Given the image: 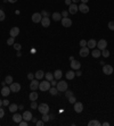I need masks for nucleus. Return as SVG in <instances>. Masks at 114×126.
I'll return each mask as SVG.
<instances>
[{"label": "nucleus", "mask_w": 114, "mask_h": 126, "mask_svg": "<svg viewBox=\"0 0 114 126\" xmlns=\"http://www.w3.org/2000/svg\"><path fill=\"white\" fill-rule=\"evenodd\" d=\"M51 88V84L49 81H42V82H40L39 84V90L40 91H42V92H46V91H49V89Z\"/></svg>", "instance_id": "f257e3e1"}, {"label": "nucleus", "mask_w": 114, "mask_h": 126, "mask_svg": "<svg viewBox=\"0 0 114 126\" xmlns=\"http://www.w3.org/2000/svg\"><path fill=\"white\" fill-rule=\"evenodd\" d=\"M56 88H57L58 92H65V91L67 90L69 85H67V82H66V81H59V82L57 83V85H56Z\"/></svg>", "instance_id": "f03ea898"}, {"label": "nucleus", "mask_w": 114, "mask_h": 126, "mask_svg": "<svg viewBox=\"0 0 114 126\" xmlns=\"http://www.w3.org/2000/svg\"><path fill=\"white\" fill-rule=\"evenodd\" d=\"M38 110H39V112H41V114H48V112H49V106H48L47 103H40V105L38 106Z\"/></svg>", "instance_id": "7ed1b4c3"}, {"label": "nucleus", "mask_w": 114, "mask_h": 126, "mask_svg": "<svg viewBox=\"0 0 114 126\" xmlns=\"http://www.w3.org/2000/svg\"><path fill=\"white\" fill-rule=\"evenodd\" d=\"M113 67L111 66V65H103V73L105 74V75H111V74H113Z\"/></svg>", "instance_id": "20e7f679"}, {"label": "nucleus", "mask_w": 114, "mask_h": 126, "mask_svg": "<svg viewBox=\"0 0 114 126\" xmlns=\"http://www.w3.org/2000/svg\"><path fill=\"white\" fill-rule=\"evenodd\" d=\"M9 88H10V91L14 93H17L21 91V84L19 83H11L9 84Z\"/></svg>", "instance_id": "39448f33"}, {"label": "nucleus", "mask_w": 114, "mask_h": 126, "mask_svg": "<svg viewBox=\"0 0 114 126\" xmlns=\"http://www.w3.org/2000/svg\"><path fill=\"white\" fill-rule=\"evenodd\" d=\"M106 47H107V41L104 39H102V40H99L97 42V49H99L100 51L106 49Z\"/></svg>", "instance_id": "423d86ee"}, {"label": "nucleus", "mask_w": 114, "mask_h": 126, "mask_svg": "<svg viewBox=\"0 0 114 126\" xmlns=\"http://www.w3.org/2000/svg\"><path fill=\"white\" fill-rule=\"evenodd\" d=\"M78 10H79V7H78L77 4H73V2H72L70 6H69V13L72 14V15H75Z\"/></svg>", "instance_id": "0eeeda50"}, {"label": "nucleus", "mask_w": 114, "mask_h": 126, "mask_svg": "<svg viewBox=\"0 0 114 126\" xmlns=\"http://www.w3.org/2000/svg\"><path fill=\"white\" fill-rule=\"evenodd\" d=\"M41 19H42L41 13H34V14L32 15V22H33V23H40Z\"/></svg>", "instance_id": "6e6552de"}, {"label": "nucleus", "mask_w": 114, "mask_h": 126, "mask_svg": "<svg viewBox=\"0 0 114 126\" xmlns=\"http://www.w3.org/2000/svg\"><path fill=\"white\" fill-rule=\"evenodd\" d=\"M39 81L38 80H32L31 82H30V89L32 90V91H37L38 89H39Z\"/></svg>", "instance_id": "1a4fd4ad"}, {"label": "nucleus", "mask_w": 114, "mask_h": 126, "mask_svg": "<svg viewBox=\"0 0 114 126\" xmlns=\"http://www.w3.org/2000/svg\"><path fill=\"white\" fill-rule=\"evenodd\" d=\"M61 22H62V25L64 27H71L72 26V21L70 18H67V17H63Z\"/></svg>", "instance_id": "9d476101"}, {"label": "nucleus", "mask_w": 114, "mask_h": 126, "mask_svg": "<svg viewBox=\"0 0 114 126\" xmlns=\"http://www.w3.org/2000/svg\"><path fill=\"white\" fill-rule=\"evenodd\" d=\"M9 34H10V36H13V38H16L18 34H19V28H18L17 26H14V27H11V28H10V32H9Z\"/></svg>", "instance_id": "9b49d317"}, {"label": "nucleus", "mask_w": 114, "mask_h": 126, "mask_svg": "<svg viewBox=\"0 0 114 126\" xmlns=\"http://www.w3.org/2000/svg\"><path fill=\"white\" fill-rule=\"evenodd\" d=\"M79 55L81 56V57H87L88 55H89V48L88 47H83V48H81L80 49V52H79Z\"/></svg>", "instance_id": "f8f14e48"}, {"label": "nucleus", "mask_w": 114, "mask_h": 126, "mask_svg": "<svg viewBox=\"0 0 114 126\" xmlns=\"http://www.w3.org/2000/svg\"><path fill=\"white\" fill-rule=\"evenodd\" d=\"M74 110H75V112H82V110H83V105L81 103V102H75L74 103Z\"/></svg>", "instance_id": "ddd939ff"}, {"label": "nucleus", "mask_w": 114, "mask_h": 126, "mask_svg": "<svg viewBox=\"0 0 114 126\" xmlns=\"http://www.w3.org/2000/svg\"><path fill=\"white\" fill-rule=\"evenodd\" d=\"M22 116H23V119H24V120H26V122H31V119H32V117H33V116H32V114H31L29 110L24 111Z\"/></svg>", "instance_id": "4468645a"}, {"label": "nucleus", "mask_w": 114, "mask_h": 126, "mask_svg": "<svg viewBox=\"0 0 114 126\" xmlns=\"http://www.w3.org/2000/svg\"><path fill=\"white\" fill-rule=\"evenodd\" d=\"M79 10L81 13H83V14H87L88 11H89V7L87 6V4H80L79 6Z\"/></svg>", "instance_id": "2eb2a0df"}, {"label": "nucleus", "mask_w": 114, "mask_h": 126, "mask_svg": "<svg viewBox=\"0 0 114 126\" xmlns=\"http://www.w3.org/2000/svg\"><path fill=\"white\" fill-rule=\"evenodd\" d=\"M41 25L44 26V27H49L50 25V18L49 17H42V19H41Z\"/></svg>", "instance_id": "dca6fc26"}, {"label": "nucleus", "mask_w": 114, "mask_h": 126, "mask_svg": "<svg viewBox=\"0 0 114 126\" xmlns=\"http://www.w3.org/2000/svg\"><path fill=\"white\" fill-rule=\"evenodd\" d=\"M81 67V63L78 60H72L71 61V68L72 69H80Z\"/></svg>", "instance_id": "f3484780"}, {"label": "nucleus", "mask_w": 114, "mask_h": 126, "mask_svg": "<svg viewBox=\"0 0 114 126\" xmlns=\"http://www.w3.org/2000/svg\"><path fill=\"white\" fill-rule=\"evenodd\" d=\"M11 92L10 91V88L9 86H2V90H1V94H2V97H8L9 93Z\"/></svg>", "instance_id": "a211bd4d"}, {"label": "nucleus", "mask_w": 114, "mask_h": 126, "mask_svg": "<svg viewBox=\"0 0 114 126\" xmlns=\"http://www.w3.org/2000/svg\"><path fill=\"white\" fill-rule=\"evenodd\" d=\"M87 47L89 48V49H95L97 47V42L94 40V39H91V40H89V41H87Z\"/></svg>", "instance_id": "6ab92c4d"}, {"label": "nucleus", "mask_w": 114, "mask_h": 126, "mask_svg": "<svg viewBox=\"0 0 114 126\" xmlns=\"http://www.w3.org/2000/svg\"><path fill=\"white\" fill-rule=\"evenodd\" d=\"M23 119V116L21 114H17V112H14V116H13V120L15 123H19L21 120Z\"/></svg>", "instance_id": "aec40b11"}, {"label": "nucleus", "mask_w": 114, "mask_h": 126, "mask_svg": "<svg viewBox=\"0 0 114 126\" xmlns=\"http://www.w3.org/2000/svg\"><path fill=\"white\" fill-rule=\"evenodd\" d=\"M91 56L94 58H99L102 56V51L99 49H92V52H91Z\"/></svg>", "instance_id": "412c9836"}, {"label": "nucleus", "mask_w": 114, "mask_h": 126, "mask_svg": "<svg viewBox=\"0 0 114 126\" xmlns=\"http://www.w3.org/2000/svg\"><path fill=\"white\" fill-rule=\"evenodd\" d=\"M62 76H63V72H62L61 69H57V70L54 72V78L55 80H61Z\"/></svg>", "instance_id": "4be33fe9"}, {"label": "nucleus", "mask_w": 114, "mask_h": 126, "mask_svg": "<svg viewBox=\"0 0 114 126\" xmlns=\"http://www.w3.org/2000/svg\"><path fill=\"white\" fill-rule=\"evenodd\" d=\"M51 17H53V19L55 21V22H58V21H62V18H63V16H62L61 13H53V15H51Z\"/></svg>", "instance_id": "5701e85b"}, {"label": "nucleus", "mask_w": 114, "mask_h": 126, "mask_svg": "<svg viewBox=\"0 0 114 126\" xmlns=\"http://www.w3.org/2000/svg\"><path fill=\"white\" fill-rule=\"evenodd\" d=\"M38 97H39L38 93L35 92V91H32V92L30 93V95H29V99L31 101H37L38 100Z\"/></svg>", "instance_id": "b1692460"}, {"label": "nucleus", "mask_w": 114, "mask_h": 126, "mask_svg": "<svg viewBox=\"0 0 114 126\" xmlns=\"http://www.w3.org/2000/svg\"><path fill=\"white\" fill-rule=\"evenodd\" d=\"M8 107H9L8 109H9L10 112H16V110L18 109V106L16 105V103H11V105H9Z\"/></svg>", "instance_id": "393cba45"}, {"label": "nucleus", "mask_w": 114, "mask_h": 126, "mask_svg": "<svg viewBox=\"0 0 114 126\" xmlns=\"http://www.w3.org/2000/svg\"><path fill=\"white\" fill-rule=\"evenodd\" d=\"M44 76V73L42 72V70H38V72L34 74V77L37 78V80H41Z\"/></svg>", "instance_id": "a878e982"}, {"label": "nucleus", "mask_w": 114, "mask_h": 126, "mask_svg": "<svg viewBox=\"0 0 114 126\" xmlns=\"http://www.w3.org/2000/svg\"><path fill=\"white\" fill-rule=\"evenodd\" d=\"M74 76H75V73L73 70H70V72L66 73V80H73Z\"/></svg>", "instance_id": "bb28decb"}, {"label": "nucleus", "mask_w": 114, "mask_h": 126, "mask_svg": "<svg viewBox=\"0 0 114 126\" xmlns=\"http://www.w3.org/2000/svg\"><path fill=\"white\" fill-rule=\"evenodd\" d=\"M48 92L50 93L51 95H56V94L58 93V90H57V88H56V86H51V88L49 89V91H48Z\"/></svg>", "instance_id": "cd10ccee"}, {"label": "nucleus", "mask_w": 114, "mask_h": 126, "mask_svg": "<svg viewBox=\"0 0 114 126\" xmlns=\"http://www.w3.org/2000/svg\"><path fill=\"white\" fill-rule=\"evenodd\" d=\"M88 125L89 126H100L102 125V123L98 122V120H90V122L88 123Z\"/></svg>", "instance_id": "c85d7f7f"}, {"label": "nucleus", "mask_w": 114, "mask_h": 126, "mask_svg": "<svg viewBox=\"0 0 114 126\" xmlns=\"http://www.w3.org/2000/svg\"><path fill=\"white\" fill-rule=\"evenodd\" d=\"M44 77H46V80H47V81H49V82H50L51 80H54V74H53V73H49V72H48V73H46V74H44Z\"/></svg>", "instance_id": "c756f323"}, {"label": "nucleus", "mask_w": 114, "mask_h": 126, "mask_svg": "<svg viewBox=\"0 0 114 126\" xmlns=\"http://www.w3.org/2000/svg\"><path fill=\"white\" fill-rule=\"evenodd\" d=\"M102 56L104 57V58H108L110 57V51L104 49V50H102Z\"/></svg>", "instance_id": "7c9ffc66"}, {"label": "nucleus", "mask_w": 114, "mask_h": 126, "mask_svg": "<svg viewBox=\"0 0 114 126\" xmlns=\"http://www.w3.org/2000/svg\"><path fill=\"white\" fill-rule=\"evenodd\" d=\"M5 82H6L7 84H11V83H13V76H10V75L6 76V78H5Z\"/></svg>", "instance_id": "2f4dec72"}, {"label": "nucleus", "mask_w": 114, "mask_h": 126, "mask_svg": "<svg viewBox=\"0 0 114 126\" xmlns=\"http://www.w3.org/2000/svg\"><path fill=\"white\" fill-rule=\"evenodd\" d=\"M42 120H44V123H47V122H49L50 120V117L48 116V114H42Z\"/></svg>", "instance_id": "473e14b6"}, {"label": "nucleus", "mask_w": 114, "mask_h": 126, "mask_svg": "<svg viewBox=\"0 0 114 126\" xmlns=\"http://www.w3.org/2000/svg\"><path fill=\"white\" fill-rule=\"evenodd\" d=\"M15 43V38H13V36H10L8 40H7V44L8 46H13Z\"/></svg>", "instance_id": "72a5a7b5"}, {"label": "nucleus", "mask_w": 114, "mask_h": 126, "mask_svg": "<svg viewBox=\"0 0 114 126\" xmlns=\"http://www.w3.org/2000/svg\"><path fill=\"white\" fill-rule=\"evenodd\" d=\"M5 18H6V15H5V11L0 9V22L5 21Z\"/></svg>", "instance_id": "f704fd0d"}, {"label": "nucleus", "mask_w": 114, "mask_h": 126, "mask_svg": "<svg viewBox=\"0 0 114 126\" xmlns=\"http://www.w3.org/2000/svg\"><path fill=\"white\" fill-rule=\"evenodd\" d=\"M72 95H73V91H70V90H66V91H65V97H66L67 99H69L70 97H72Z\"/></svg>", "instance_id": "c9c22d12"}, {"label": "nucleus", "mask_w": 114, "mask_h": 126, "mask_svg": "<svg viewBox=\"0 0 114 126\" xmlns=\"http://www.w3.org/2000/svg\"><path fill=\"white\" fill-rule=\"evenodd\" d=\"M31 109H38V103H37V101H32V102H31Z\"/></svg>", "instance_id": "e433bc0d"}, {"label": "nucleus", "mask_w": 114, "mask_h": 126, "mask_svg": "<svg viewBox=\"0 0 114 126\" xmlns=\"http://www.w3.org/2000/svg\"><path fill=\"white\" fill-rule=\"evenodd\" d=\"M13 46H14V48H15V49H16L17 51H19L21 49H22V46H21L19 43H14Z\"/></svg>", "instance_id": "4c0bfd02"}, {"label": "nucleus", "mask_w": 114, "mask_h": 126, "mask_svg": "<svg viewBox=\"0 0 114 126\" xmlns=\"http://www.w3.org/2000/svg\"><path fill=\"white\" fill-rule=\"evenodd\" d=\"M77 99H75V97H74V95H72V97H70V98H69V101H70V103H73V105H74V103H75V102H77Z\"/></svg>", "instance_id": "58836bf2"}, {"label": "nucleus", "mask_w": 114, "mask_h": 126, "mask_svg": "<svg viewBox=\"0 0 114 126\" xmlns=\"http://www.w3.org/2000/svg\"><path fill=\"white\" fill-rule=\"evenodd\" d=\"M80 47H81V48L87 47V41H86V40H81V41H80Z\"/></svg>", "instance_id": "ea45409f"}, {"label": "nucleus", "mask_w": 114, "mask_h": 126, "mask_svg": "<svg viewBox=\"0 0 114 126\" xmlns=\"http://www.w3.org/2000/svg\"><path fill=\"white\" fill-rule=\"evenodd\" d=\"M107 26H108V28H110L111 31H114V22H110Z\"/></svg>", "instance_id": "a19ab883"}, {"label": "nucleus", "mask_w": 114, "mask_h": 126, "mask_svg": "<svg viewBox=\"0 0 114 126\" xmlns=\"http://www.w3.org/2000/svg\"><path fill=\"white\" fill-rule=\"evenodd\" d=\"M35 125H37V126H44V122L42 120V119H41V120H37Z\"/></svg>", "instance_id": "79ce46f5"}, {"label": "nucleus", "mask_w": 114, "mask_h": 126, "mask_svg": "<svg viewBox=\"0 0 114 126\" xmlns=\"http://www.w3.org/2000/svg\"><path fill=\"white\" fill-rule=\"evenodd\" d=\"M27 123H29V122H26V120H24V119H22V120H21V122H19L18 124H19L21 126H27Z\"/></svg>", "instance_id": "37998d69"}, {"label": "nucleus", "mask_w": 114, "mask_h": 126, "mask_svg": "<svg viewBox=\"0 0 114 126\" xmlns=\"http://www.w3.org/2000/svg\"><path fill=\"white\" fill-rule=\"evenodd\" d=\"M41 15H42V17H49V13L47 10H42L41 11Z\"/></svg>", "instance_id": "c03bdc74"}, {"label": "nucleus", "mask_w": 114, "mask_h": 126, "mask_svg": "<svg viewBox=\"0 0 114 126\" xmlns=\"http://www.w3.org/2000/svg\"><path fill=\"white\" fill-rule=\"evenodd\" d=\"M27 78H29L30 81L34 80V74H32V73H29V74H27Z\"/></svg>", "instance_id": "a18cd8bd"}, {"label": "nucleus", "mask_w": 114, "mask_h": 126, "mask_svg": "<svg viewBox=\"0 0 114 126\" xmlns=\"http://www.w3.org/2000/svg\"><path fill=\"white\" fill-rule=\"evenodd\" d=\"M4 116H5V110L0 107V118H2Z\"/></svg>", "instance_id": "49530a36"}, {"label": "nucleus", "mask_w": 114, "mask_h": 126, "mask_svg": "<svg viewBox=\"0 0 114 126\" xmlns=\"http://www.w3.org/2000/svg\"><path fill=\"white\" fill-rule=\"evenodd\" d=\"M69 14H70V13H69L67 10H64V11L62 13V16H63V17H67V15H69Z\"/></svg>", "instance_id": "de8ad7c7"}, {"label": "nucleus", "mask_w": 114, "mask_h": 126, "mask_svg": "<svg viewBox=\"0 0 114 126\" xmlns=\"http://www.w3.org/2000/svg\"><path fill=\"white\" fill-rule=\"evenodd\" d=\"M10 103H9L8 100H2V106H9Z\"/></svg>", "instance_id": "09e8293b"}, {"label": "nucleus", "mask_w": 114, "mask_h": 126, "mask_svg": "<svg viewBox=\"0 0 114 126\" xmlns=\"http://www.w3.org/2000/svg\"><path fill=\"white\" fill-rule=\"evenodd\" d=\"M50 84H51V86H56V85H57V82H56L55 80H51V81H50Z\"/></svg>", "instance_id": "8fccbe9b"}, {"label": "nucleus", "mask_w": 114, "mask_h": 126, "mask_svg": "<svg viewBox=\"0 0 114 126\" xmlns=\"http://www.w3.org/2000/svg\"><path fill=\"white\" fill-rule=\"evenodd\" d=\"M75 75H77V76H81V75H82V72H81V70H79V69H77V72H75Z\"/></svg>", "instance_id": "3c124183"}, {"label": "nucleus", "mask_w": 114, "mask_h": 126, "mask_svg": "<svg viewBox=\"0 0 114 126\" xmlns=\"http://www.w3.org/2000/svg\"><path fill=\"white\" fill-rule=\"evenodd\" d=\"M71 4H72V0H65V5L66 6H70Z\"/></svg>", "instance_id": "603ef678"}, {"label": "nucleus", "mask_w": 114, "mask_h": 126, "mask_svg": "<svg viewBox=\"0 0 114 126\" xmlns=\"http://www.w3.org/2000/svg\"><path fill=\"white\" fill-rule=\"evenodd\" d=\"M7 1H8V2H10V4H15L17 0H7Z\"/></svg>", "instance_id": "864d4df0"}, {"label": "nucleus", "mask_w": 114, "mask_h": 126, "mask_svg": "<svg viewBox=\"0 0 114 126\" xmlns=\"http://www.w3.org/2000/svg\"><path fill=\"white\" fill-rule=\"evenodd\" d=\"M37 120H38V119L34 117H32V119H31V122H33V123H37Z\"/></svg>", "instance_id": "5fc2aeb1"}, {"label": "nucleus", "mask_w": 114, "mask_h": 126, "mask_svg": "<svg viewBox=\"0 0 114 126\" xmlns=\"http://www.w3.org/2000/svg\"><path fill=\"white\" fill-rule=\"evenodd\" d=\"M80 1H81L82 4H87V2L89 1V0H80Z\"/></svg>", "instance_id": "6e6d98bb"}, {"label": "nucleus", "mask_w": 114, "mask_h": 126, "mask_svg": "<svg viewBox=\"0 0 114 126\" xmlns=\"http://www.w3.org/2000/svg\"><path fill=\"white\" fill-rule=\"evenodd\" d=\"M103 125H104V126H108V125H110V123H107V122H105V123H103Z\"/></svg>", "instance_id": "4d7b16f0"}, {"label": "nucleus", "mask_w": 114, "mask_h": 126, "mask_svg": "<svg viewBox=\"0 0 114 126\" xmlns=\"http://www.w3.org/2000/svg\"><path fill=\"white\" fill-rule=\"evenodd\" d=\"M16 56H17V57H21V56H22V53H21V51H18V52H17V55H16Z\"/></svg>", "instance_id": "13d9d810"}, {"label": "nucleus", "mask_w": 114, "mask_h": 126, "mask_svg": "<svg viewBox=\"0 0 114 126\" xmlns=\"http://www.w3.org/2000/svg\"><path fill=\"white\" fill-rule=\"evenodd\" d=\"M80 0H72V2H73V4H77V2H79Z\"/></svg>", "instance_id": "bf43d9fd"}, {"label": "nucleus", "mask_w": 114, "mask_h": 126, "mask_svg": "<svg viewBox=\"0 0 114 126\" xmlns=\"http://www.w3.org/2000/svg\"><path fill=\"white\" fill-rule=\"evenodd\" d=\"M6 84H7V83H6V82H5V81H4V82H1V85H2V86H5V85H6Z\"/></svg>", "instance_id": "052dcab7"}, {"label": "nucleus", "mask_w": 114, "mask_h": 126, "mask_svg": "<svg viewBox=\"0 0 114 126\" xmlns=\"http://www.w3.org/2000/svg\"><path fill=\"white\" fill-rule=\"evenodd\" d=\"M49 117H50V119H54V118H55V115H50Z\"/></svg>", "instance_id": "680f3d73"}, {"label": "nucleus", "mask_w": 114, "mask_h": 126, "mask_svg": "<svg viewBox=\"0 0 114 126\" xmlns=\"http://www.w3.org/2000/svg\"><path fill=\"white\" fill-rule=\"evenodd\" d=\"M2 106V100H0V107Z\"/></svg>", "instance_id": "e2e57ef3"}]
</instances>
